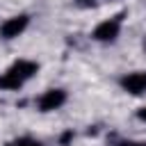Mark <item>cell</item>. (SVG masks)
<instances>
[{
  "instance_id": "obj_9",
  "label": "cell",
  "mask_w": 146,
  "mask_h": 146,
  "mask_svg": "<svg viewBox=\"0 0 146 146\" xmlns=\"http://www.w3.org/2000/svg\"><path fill=\"white\" fill-rule=\"evenodd\" d=\"M78 2H80V5H91L94 0H78Z\"/></svg>"
},
{
  "instance_id": "obj_5",
  "label": "cell",
  "mask_w": 146,
  "mask_h": 146,
  "mask_svg": "<svg viewBox=\"0 0 146 146\" xmlns=\"http://www.w3.org/2000/svg\"><path fill=\"white\" fill-rule=\"evenodd\" d=\"M121 87H123L128 94H132V96L144 94V91H146V71H139V73H130V75H125V78L121 80Z\"/></svg>"
},
{
  "instance_id": "obj_7",
  "label": "cell",
  "mask_w": 146,
  "mask_h": 146,
  "mask_svg": "<svg viewBox=\"0 0 146 146\" xmlns=\"http://www.w3.org/2000/svg\"><path fill=\"white\" fill-rule=\"evenodd\" d=\"M116 146H146L144 141H119Z\"/></svg>"
},
{
  "instance_id": "obj_1",
  "label": "cell",
  "mask_w": 146,
  "mask_h": 146,
  "mask_svg": "<svg viewBox=\"0 0 146 146\" xmlns=\"http://www.w3.org/2000/svg\"><path fill=\"white\" fill-rule=\"evenodd\" d=\"M39 71L36 62H27V59H18L9 66L7 73L0 75V89H21L34 73Z\"/></svg>"
},
{
  "instance_id": "obj_3",
  "label": "cell",
  "mask_w": 146,
  "mask_h": 146,
  "mask_svg": "<svg viewBox=\"0 0 146 146\" xmlns=\"http://www.w3.org/2000/svg\"><path fill=\"white\" fill-rule=\"evenodd\" d=\"M27 23H30V16H27V14L11 16V18H7V21L0 25V36H2V39H16L18 34H23V30L27 27Z\"/></svg>"
},
{
  "instance_id": "obj_2",
  "label": "cell",
  "mask_w": 146,
  "mask_h": 146,
  "mask_svg": "<svg viewBox=\"0 0 146 146\" xmlns=\"http://www.w3.org/2000/svg\"><path fill=\"white\" fill-rule=\"evenodd\" d=\"M123 16H125V14H116V16L107 18V21L98 23L91 36H94L96 41H114V39L119 36V32H121V23H123Z\"/></svg>"
},
{
  "instance_id": "obj_8",
  "label": "cell",
  "mask_w": 146,
  "mask_h": 146,
  "mask_svg": "<svg viewBox=\"0 0 146 146\" xmlns=\"http://www.w3.org/2000/svg\"><path fill=\"white\" fill-rule=\"evenodd\" d=\"M137 119H141V121H146V107H141V110L137 112Z\"/></svg>"
},
{
  "instance_id": "obj_4",
  "label": "cell",
  "mask_w": 146,
  "mask_h": 146,
  "mask_svg": "<svg viewBox=\"0 0 146 146\" xmlns=\"http://www.w3.org/2000/svg\"><path fill=\"white\" fill-rule=\"evenodd\" d=\"M64 103H66V94L62 89H48L39 98V110L41 112H52V110H59Z\"/></svg>"
},
{
  "instance_id": "obj_6",
  "label": "cell",
  "mask_w": 146,
  "mask_h": 146,
  "mask_svg": "<svg viewBox=\"0 0 146 146\" xmlns=\"http://www.w3.org/2000/svg\"><path fill=\"white\" fill-rule=\"evenodd\" d=\"M7 146H43V144L36 141V139H32V137H21V139H16V141H11Z\"/></svg>"
}]
</instances>
